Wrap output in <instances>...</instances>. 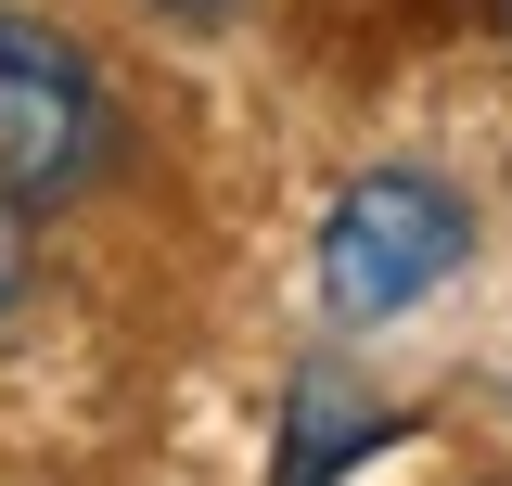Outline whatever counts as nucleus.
Segmentation results:
<instances>
[{
  "label": "nucleus",
  "instance_id": "7ed1b4c3",
  "mask_svg": "<svg viewBox=\"0 0 512 486\" xmlns=\"http://www.w3.org/2000/svg\"><path fill=\"white\" fill-rule=\"evenodd\" d=\"M397 435H410V410L359 397L346 371H295V397H282V423H269V486H346L359 461H384Z\"/></svg>",
  "mask_w": 512,
  "mask_h": 486
},
{
  "label": "nucleus",
  "instance_id": "20e7f679",
  "mask_svg": "<svg viewBox=\"0 0 512 486\" xmlns=\"http://www.w3.org/2000/svg\"><path fill=\"white\" fill-rule=\"evenodd\" d=\"M13 307H26V205L0 192V320H13Z\"/></svg>",
  "mask_w": 512,
  "mask_h": 486
},
{
  "label": "nucleus",
  "instance_id": "423d86ee",
  "mask_svg": "<svg viewBox=\"0 0 512 486\" xmlns=\"http://www.w3.org/2000/svg\"><path fill=\"white\" fill-rule=\"evenodd\" d=\"M487 13H500V26H512V0H487Z\"/></svg>",
  "mask_w": 512,
  "mask_h": 486
},
{
  "label": "nucleus",
  "instance_id": "39448f33",
  "mask_svg": "<svg viewBox=\"0 0 512 486\" xmlns=\"http://www.w3.org/2000/svg\"><path fill=\"white\" fill-rule=\"evenodd\" d=\"M154 13H167V26H231L244 0H154Z\"/></svg>",
  "mask_w": 512,
  "mask_h": 486
},
{
  "label": "nucleus",
  "instance_id": "f03ea898",
  "mask_svg": "<svg viewBox=\"0 0 512 486\" xmlns=\"http://www.w3.org/2000/svg\"><path fill=\"white\" fill-rule=\"evenodd\" d=\"M116 167V90L103 64L52 39L39 13H0V192L39 218V205H77V192Z\"/></svg>",
  "mask_w": 512,
  "mask_h": 486
},
{
  "label": "nucleus",
  "instance_id": "f257e3e1",
  "mask_svg": "<svg viewBox=\"0 0 512 486\" xmlns=\"http://www.w3.org/2000/svg\"><path fill=\"white\" fill-rule=\"evenodd\" d=\"M461 256H474V205L436 180V167H359V180L320 205V307L333 320H397V307H423L436 282H461Z\"/></svg>",
  "mask_w": 512,
  "mask_h": 486
}]
</instances>
